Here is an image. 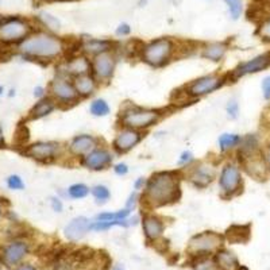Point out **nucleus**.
<instances>
[{"label":"nucleus","mask_w":270,"mask_h":270,"mask_svg":"<svg viewBox=\"0 0 270 270\" xmlns=\"http://www.w3.org/2000/svg\"><path fill=\"white\" fill-rule=\"evenodd\" d=\"M31 26L27 20L10 16L0 19V41L4 44H16L22 42L30 35Z\"/></svg>","instance_id":"11"},{"label":"nucleus","mask_w":270,"mask_h":270,"mask_svg":"<svg viewBox=\"0 0 270 270\" xmlns=\"http://www.w3.org/2000/svg\"><path fill=\"white\" fill-rule=\"evenodd\" d=\"M34 96L40 100V99H44V97H46V89L44 88V87H35L34 88Z\"/></svg>","instance_id":"45"},{"label":"nucleus","mask_w":270,"mask_h":270,"mask_svg":"<svg viewBox=\"0 0 270 270\" xmlns=\"http://www.w3.org/2000/svg\"><path fill=\"white\" fill-rule=\"evenodd\" d=\"M257 34H258L261 40L270 44V18H267L266 20H263L261 23V26L257 30Z\"/></svg>","instance_id":"39"},{"label":"nucleus","mask_w":270,"mask_h":270,"mask_svg":"<svg viewBox=\"0 0 270 270\" xmlns=\"http://www.w3.org/2000/svg\"><path fill=\"white\" fill-rule=\"evenodd\" d=\"M92 64V74L99 84H108L112 80L118 65L117 50H109L91 58Z\"/></svg>","instance_id":"12"},{"label":"nucleus","mask_w":270,"mask_h":270,"mask_svg":"<svg viewBox=\"0 0 270 270\" xmlns=\"http://www.w3.org/2000/svg\"><path fill=\"white\" fill-rule=\"evenodd\" d=\"M49 96L56 101L58 107L69 108L80 101L70 77L56 74L49 84Z\"/></svg>","instance_id":"8"},{"label":"nucleus","mask_w":270,"mask_h":270,"mask_svg":"<svg viewBox=\"0 0 270 270\" xmlns=\"http://www.w3.org/2000/svg\"><path fill=\"white\" fill-rule=\"evenodd\" d=\"M101 145V139L92 134H77L68 142L66 145V153L72 158H76L80 161L81 158L85 157L92 150Z\"/></svg>","instance_id":"17"},{"label":"nucleus","mask_w":270,"mask_h":270,"mask_svg":"<svg viewBox=\"0 0 270 270\" xmlns=\"http://www.w3.org/2000/svg\"><path fill=\"white\" fill-rule=\"evenodd\" d=\"M15 270H36V267H34L32 265H20V266L16 267Z\"/></svg>","instance_id":"47"},{"label":"nucleus","mask_w":270,"mask_h":270,"mask_svg":"<svg viewBox=\"0 0 270 270\" xmlns=\"http://www.w3.org/2000/svg\"><path fill=\"white\" fill-rule=\"evenodd\" d=\"M20 53L36 61H61L62 57H66L68 53V42L52 32L40 31L28 35L19 45Z\"/></svg>","instance_id":"2"},{"label":"nucleus","mask_w":270,"mask_h":270,"mask_svg":"<svg viewBox=\"0 0 270 270\" xmlns=\"http://www.w3.org/2000/svg\"><path fill=\"white\" fill-rule=\"evenodd\" d=\"M224 3L227 4V7H228V11H230V15L233 19L237 20L239 16L242 15L243 11L242 0H224Z\"/></svg>","instance_id":"35"},{"label":"nucleus","mask_w":270,"mask_h":270,"mask_svg":"<svg viewBox=\"0 0 270 270\" xmlns=\"http://www.w3.org/2000/svg\"><path fill=\"white\" fill-rule=\"evenodd\" d=\"M228 83V76L223 73H210L204 74L195 80L189 81L188 84L182 87V95L189 99H200V97L208 96L211 93L216 92Z\"/></svg>","instance_id":"6"},{"label":"nucleus","mask_w":270,"mask_h":270,"mask_svg":"<svg viewBox=\"0 0 270 270\" xmlns=\"http://www.w3.org/2000/svg\"><path fill=\"white\" fill-rule=\"evenodd\" d=\"M146 182H147V178L146 177L135 178V181H134V184H133L134 190H137V192H142V190L145 189Z\"/></svg>","instance_id":"43"},{"label":"nucleus","mask_w":270,"mask_h":270,"mask_svg":"<svg viewBox=\"0 0 270 270\" xmlns=\"http://www.w3.org/2000/svg\"><path fill=\"white\" fill-rule=\"evenodd\" d=\"M139 203H141V192L133 190V192L129 195L127 200H126L125 207L126 208H129L130 211H135V208H137Z\"/></svg>","instance_id":"38"},{"label":"nucleus","mask_w":270,"mask_h":270,"mask_svg":"<svg viewBox=\"0 0 270 270\" xmlns=\"http://www.w3.org/2000/svg\"><path fill=\"white\" fill-rule=\"evenodd\" d=\"M115 34H117L118 36H121V38H123V36H129L130 34H131V27H130V24L121 23L117 27V30H115Z\"/></svg>","instance_id":"42"},{"label":"nucleus","mask_w":270,"mask_h":270,"mask_svg":"<svg viewBox=\"0 0 270 270\" xmlns=\"http://www.w3.org/2000/svg\"><path fill=\"white\" fill-rule=\"evenodd\" d=\"M91 223L92 220H89L87 216H76L70 219L64 228L65 238L70 242H79L91 231Z\"/></svg>","instance_id":"21"},{"label":"nucleus","mask_w":270,"mask_h":270,"mask_svg":"<svg viewBox=\"0 0 270 270\" xmlns=\"http://www.w3.org/2000/svg\"><path fill=\"white\" fill-rule=\"evenodd\" d=\"M7 186L10 189L12 190H22L24 189V182L22 180L20 176L18 174H11V176H8L7 177Z\"/></svg>","instance_id":"36"},{"label":"nucleus","mask_w":270,"mask_h":270,"mask_svg":"<svg viewBox=\"0 0 270 270\" xmlns=\"http://www.w3.org/2000/svg\"><path fill=\"white\" fill-rule=\"evenodd\" d=\"M263 117H265V119H266L267 123H270V105L267 107L266 109H265V113H263Z\"/></svg>","instance_id":"48"},{"label":"nucleus","mask_w":270,"mask_h":270,"mask_svg":"<svg viewBox=\"0 0 270 270\" xmlns=\"http://www.w3.org/2000/svg\"><path fill=\"white\" fill-rule=\"evenodd\" d=\"M28 253V245L24 241L10 243L3 251V261L7 266H14L22 261Z\"/></svg>","instance_id":"23"},{"label":"nucleus","mask_w":270,"mask_h":270,"mask_svg":"<svg viewBox=\"0 0 270 270\" xmlns=\"http://www.w3.org/2000/svg\"><path fill=\"white\" fill-rule=\"evenodd\" d=\"M72 81L77 95L80 97V100L92 97L93 95L97 92L99 87H100L99 81L95 79V76H93L92 73L83 74V76H77L74 77V79H72Z\"/></svg>","instance_id":"22"},{"label":"nucleus","mask_w":270,"mask_h":270,"mask_svg":"<svg viewBox=\"0 0 270 270\" xmlns=\"http://www.w3.org/2000/svg\"><path fill=\"white\" fill-rule=\"evenodd\" d=\"M218 188L220 198L224 200L238 196L243 188L242 168L238 161L224 162L218 172Z\"/></svg>","instance_id":"5"},{"label":"nucleus","mask_w":270,"mask_h":270,"mask_svg":"<svg viewBox=\"0 0 270 270\" xmlns=\"http://www.w3.org/2000/svg\"><path fill=\"white\" fill-rule=\"evenodd\" d=\"M262 92H263V97H265V99H270V76L263 79Z\"/></svg>","instance_id":"44"},{"label":"nucleus","mask_w":270,"mask_h":270,"mask_svg":"<svg viewBox=\"0 0 270 270\" xmlns=\"http://www.w3.org/2000/svg\"><path fill=\"white\" fill-rule=\"evenodd\" d=\"M215 265L220 270H237L239 266L237 255L230 250L220 249L215 253Z\"/></svg>","instance_id":"27"},{"label":"nucleus","mask_w":270,"mask_h":270,"mask_svg":"<svg viewBox=\"0 0 270 270\" xmlns=\"http://www.w3.org/2000/svg\"><path fill=\"white\" fill-rule=\"evenodd\" d=\"M91 196L96 204L103 206L111 200V189L104 184H96V185L91 186Z\"/></svg>","instance_id":"32"},{"label":"nucleus","mask_w":270,"mask_h":270,"mask_svg":"<svg viewBox=\"0 0 270 270\" xmlns=\"http://www.w3.org/2000/svg\"><path fill=\"white\" fill-rule=\"evenodd\" d=\"M2 93H3V88L0 87V95H2Z\"/></svg>","instance_id":"53"},{"label":"nucleus","mask_w":270,"mask_h":270,"mask_svg":"<svg viewBox=\"0 0 270 270\" xmlns=\"http://www.w3.org/2000/svg\"><path fill=\"white\" fill-rule=\"evenodd\" d=\"M133 214V211H130L129 208H122L118 211H104V212H99L95 215L93 220L96 222H118V220H125V219L130 218Z\"/></svg>","instance_id":"29"},{"label":"nucleus","mask_w":270,"mask_h":270,"mask_svg":"<svg viewBox=\"0 0 270 270\" xmlns=\"http://www.w3.org/2000/svg\"><path fill=\"white\" fill-rule=\"evenodd\" d=\"M109 50H117V44L111 40L103 38H87L79 42V52L89 58Z\"/></svg>","instance_id":"19"},{"label":"nucleus","mask_w":270,"mask_h":270,"mask_svg":"<svg viewBox=\"0 0 270 270\" xmlns=\"http://www.w3.org/2000/svg\"><path fill=\"white\" fill-rule=\"evenodd\" d=\"M145 138V131L129 129V127H119L115 133V137L111 143V149L115 154H127L135 149Z\"/></svg>","instance_id":"14"},{"label":"nucleus","mask_w":270,"mask_h":270,"mask_svg":"<svg viewBox=\"0 0 270 270\" xmlns=\"http://www.w3.org/2000/svg\"><path fill=\"white\" fill-rule=\"evenodd\" d=\"M112 270H123V267H121V266H115Z\"/></svg>","instance_id":"51"},{"label":"nucleus","mask_w":270,"mask_h":270,"mask_svg":"<svg viewBox=\"0 0 270 270\" xmlns=\"http://www.w3.org/2000/svg\"><path fill=\"white\" fill-rule=\"evenodd\" d=\"M50 207L56 214H61L64 211V202L60 196H52L50 198Z\"/></svg>","instance_id":"41"},{"label":"nucleus","mask_w":270,"mask_h":270,"mask_svg":"<svg viewBox=\"0 0 270 270\" xmlns=\"http://www.w3.org/2000/svg\"><path fill=\"white\" fill-rule=\"evenodd\" d=\"M89 113L95 118H105L111 113V105L103 97H95L89 103Z\"/></svg>","instance_id":"30"},{"label":"nucleus","mask_w":270,"mask_h":270,"mask_svg":"<svg viewBox=\"0 0 270 270\" xmlns=\"http://www.w3.org/2000/svg\"><path fill=\"white\" fill-rule=\"evenodd\" d=\"M224 235L215 231H203L194 235L188 242V253L190 257H210L223 247Z\"/></svg>","instance_id":"7"},{"label":"nucleus","mask_w":270,"mask_h":270,"mask_svg":"<svg viewBox=\"0 0 270 270\" xmlns=\"http://www.w3.org/2000/svg\"><path fill=\"white\" fill-rule=\"evenodd\" d=\"M4 145V135L3 131H2V127H0V146Z\"/></svg>","instance_id":"49"},{"label":"nucleus","mask_w":270,"mask_h":270,"mask_svg":"<svg viewBox=\"0 0 270 270\" xmlns=\"http://www.w3.org/2000/svg\"><path fill=\"white\" fill-rule=\"evenodd\" d=\"M38 19H40L41 23L44 24L46 28H49L50 31H58V30H60V20L57 19L56 16H53L52 14H49V12H40V14H38Z\"/></svg>","instance_id":"33"},{"label":"nucleus","mask_w":270,"mask_h":270,"mask_svg":"<svg viewBox=\"0 0 270 270\" xmlns=\"http://www.w3.org/2000/svg\"><path fill=\"white\" fill-rule=\"evenodd\" d=\"M113 158H115L113 150L104 145H100L85 157L81 158L79 162L83 168L91 172H103L112 168Z\"/></svg>","instance_id":"15"},{"label":"nucleus","mask_w":270,"mask_h":270,"mask_svg":"<svg viewBox=\"0 0 270 270\" xmlns=\"http://www.w3.org/2000/svg\"><path fill=\"white\" fill-rule=\"evenodd\" d=\"M177 50V44L172 38L162 36L142 44L138 49V58L150 68L160 69L173 61Z\"/></svg>","instance_id":"4"},{"label":"nucleus","mask_w":270,"mask_h":270,"mask_svg":"<svg viewBox=\"0 0 270 270\" xmlns=\"http://www.w3.org/2000/svg\"><path fill=\"white\" fill-rule=\"evenodd\" d=\"M228 44L227 42H210V44L203 45L200 49V56L204 60H208L211 62H222L223 58L226 57L228 52Z\"/></svg>","instance_id":"24"},{"label":"nucleus","mask_w":270,"mask_h":270,"mask_svg":"<svg viewBox=\"0 0 270 270\" xmlns=\"http://www.w3.org/2000/svg\"><path fill=\"white\" fill-rule=\"evenodd\" d=\"M164 118V111L158 108L142 107L134 103H126L118 113V126L147 131Z\"/></svg>","instance_id":"3"},{"label":"nucleus","mask_w":270,"mask_h":270,"mask_svg":"<svg viewBox=\"0 0 270 270\" xmlns=\"http://www.w3.org/2000/svg\"><path fill=\"white\" fill-rule=\"evenodd\" d=\"M238 162L241 168L255 180H263L266 177L267 172H269L262 153H257L254 156H250V157L243 158V160Z\"/></svg>","instance_id":"20"},{"label":"nucleus","mask_w":270,"mask_h":270,"mask_svg":"<svg viewBox=\"0 0 270 270\" xmlns=\"http://www.w3.org/2000/svg\"><path fill=\"white\" fill-rule=\"evenodd\" d=\"M250 226H241V224H234L227 228L226 234H224V239L228 241L230 243H246L250 239Z\"/></svg>","instance_id":"26"},{"label":"nucleus","mask_w":270,"mask_h":270,"mask_svg":"<svg viewBox=\"0 0 270 270\" xmlns=\"http://www.w3.org/2000/svg\"><path fill=\"white\" fill-rule=\"evenodd\" d=\"M2 212H3V207H2V202H0V216H2Z\"/></svg>","instance_id":"52"},{"label":"nucleus","mask_w":270,"mask_h":270,"mask_svg":"<svg viewBox=\"0 0 270 270\" xmlns=\"http://www.w3.org/2000/svg\"><path fill=\"white\" fill-rule=\"evenodd\" d=\"M242 137L235 133H223L218 138V149L222 154H227L234 151L239 147Z\"/></svg>","instance_id":"28"},{"label":"nucleus","mask_w":270,"mask_h":270,"mask_svg":"<svg viewBox=\"0 0 270 270\" xmlns=\"http://www.w3.org/2000/svg\"><path fill=\"white\" fill-rule=\"evenodd\" d=\"M24 154L42 164H50V162L58 161L68 153H66V146L62 145L61 142L38 141L28 145L24 150Z\"/></svg>","instance_id":"10"},{"label":"nucleus","mask_w":270,"mask_h":270,"mask_svg":"<svg viewBox=\"0 0 270 270\" xmlns=\"http://www.w3.org/2000/svg\"><path fill=\"white\" fill-rule=\"evenodd\" d=\"M88 73H92L91 58L80 52L68 54L65 57V60L60 61V64L57 65L56 68V74H62L70 79L88 74Z\"/></svg>","instance_id":"13"},{"label":"nucleus","mask_w":270,"mask_h":270,"mask_svg":"<svg viewBox=\"0 0 270 270\" xmlns=\"http://www.w3.org/2000/svg\"><path fill=\"white\" fill-rule=\"evenodd\" d=\"M269 68H270V52H266L253 57L251 60L243 61V62L238 64L230 73H227V76H228V81L235 83V81L239 80V79H242V77L262 72V70Z\"/></svg>","instance_id":"16"},{"label":"nucleus","mask_w":270,"mask_h":270,"mask_svg":"<svg viewBox=\"0 0 270 270\" xmlns=\"http://www.w3.org/2000/svg\"><path fill=\"white\" fill-rule=\"evenodd\" d=\"M226 113L230 119H238L239 117V103L237 99H230L226 104Z\"/></svg>","instance_id":"37"},{"label":"nucleus","mask_w":270,"mask_h":270,"mask_svg":"<svg viewBox=\"0 0 270 270\" xmlns=\"http://www.w3.org/2000/svg\"><path fill=\"white\" fill-rule=\"evenodd\" d=\"M196 162V158H195V154L190 151V150H184L180 156H178L177 165L180 166V169L184 170L186 168H189L190 165H194Z\"/></svg>","instance_id":"34"},{"label":"nucleus","mask_w":270,"mask_h":270,"mask_svg":"<svg viewBox=\"0 0 270 270\" xmlns=\"http://www.w3.org/2000/svg\"><path fill=\"white\" fill-rule=\"evenodd\" d=\"M182 177L198 189H206L218 178V169L215 164L203 160L196 161L189 168L181 170Z\"/></svg>","instance_id":"9"},{"label":"nucleus","mask_w":270,"mask_h":270,"mask_svg":"<svg viewBox=\"0 0 270 270\" xmlns=\"http://www.w3.org/2000/svg\"><path fill=\"white\" fill-rule=\"evenodd\" d=\"M237 270H249L246 266H242V265H239L238 267H237Z\"/></svg>","instance_id":"50"},{"label":"nucleus","mask_w":270,"mask_h":270,"mask_svg":"<svg viewBox=\"0 0 270 270\" xmlns=\"http://www.w3.org/2000/svg\"><path fill=\"white\" fill-rule=\"evenodd\" d=\"M91 195V188L84 182H74L65 190V196L70 200H83Z\"/></svg>","instance_id":"31"},{"label":"nucleus","mask_w":270,"mask_h":270,"mask_svg":"<svg viewBox=\"0 0 270 270\" xmlns=\"http://www.w3.org/2000/svg\"><path fill=\"white\" fill-rule=\"evenodd\" d=\"M112 170L113 173L117 174V176H119V177H125V176L129 174L130 168L126 162H117V164H113L112 165Z\"/></svg>","instance_id":"40"},{"label":"nucleus","mask_w":270,"mask_h":270,"mask_svg":"<svg viewBox=\"0 0 270 270\" xmlns=\"http://www.w3.org/2000/svg\"><path fill=\"white\" fill-rule=\"evenodd\" d=\"M58 108V105L50 96H46L44 99H40L35 104L32 105V108L30 109V115L28 118L32 121L36 119H42V118L49 117L50 113H53L56 109Z\"/></svg>","instance_id":"25"},{"label":"nucleus","mask_w":270,"mask_h":270,"mask_svg":"<svg viewBox=\"0 0 270 270\" xmlns=\"http://www.w3.org/2000/svg\"><path fill=\"white\" fill-rule=\"evenodd\" d=\"M141 224L145 238L151 243L158 242L165 233L164 219L154 212H145L141 218Z\"/></svg>","instance_id":"18"},{"label":"nucleus","mask_w":270,"mask_h":270,"mask_svg":"<svg viewBox=\"0 0 270 270\" xmlns=\"http://www.w3.org/2000/svg\"><path fill=\"white\" fill-rule=\"evenodd\" d=\"M263 157H265V161H266L267 170L270 172V143H269V146L266 147V151H265V154H263Z\"/></svg>","instance_id":"46"},{"label":"nucleus","mask_w":270,"mask_h":270,"mask_svg":"<svg viewBox=\"0 0 270 270\" xmlns=\"http://www.w3.org/2000/svg\"><path fill=\"white\" fill-rule=\"evenodd\" d=\"M181 170H161L147 178L141 192V203L146 210L172 206L181 199Z\"/></svg>","instance_id":"1"}]
</instances>
